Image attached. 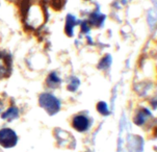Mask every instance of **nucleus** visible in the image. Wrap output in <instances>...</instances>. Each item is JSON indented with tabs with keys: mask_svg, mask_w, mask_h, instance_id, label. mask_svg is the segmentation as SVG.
<instances>
[{
	"mask_svg": "<svg viewBox=\"0 0 157 152\" xmlns=\"http://www.w3.org/2000/svg\"><path fill=\"white\" fill-rule=\"evenodd\" d=\"M39 104L49 116L57 114L60 109V101L50 93H43L39 96Z\"/></svg>",
	"mask_w": 157,
	"mask_h": 152,
	"instance_id": "obj_1",
	"label": "nucleus"
},
{
	"mask_svg": "<svg viewBox=\"0 0 157 152\" xmlns=\"http://www.w3.org/2000/svg\"><path fill=\"white\" fill-rule=\"evenodd\" d=\"M18 143V137L16 132L10 128L0 129V145L4 148L15 147Z\"/></svg>",
	"mask_w": 157,
	"mask_h": 152,
	"instance_id": "obj_2",
	"label": "nucleus"
},
{
	"mask_svg": "<svg viewBox=\"0 0 157 152\" xmlns=\"http://www.w3.org/2000/svg\"><path fill=\"white\" fill-rule=\"evenodd\" d=\"M0 60H2V63L0 64V78L9 77L12 73V55L9 52L1 50Z\"/></svg>",
	"mask_w": 157,
	"mask_h": 152,
	"instance_id": "obj_3",
	"label": "nucleus"
},
{
	"mask_svg": "<svg viewBox=\"0 0 157 152\" xmlns=\"http://www.w3.org/2000/svg\"><path fill=\"white\" fill-rule=\"evenodd\" d=\"M90 119L83 115H76L72 119V126L73 128L79 132H84L90 127Z\"/></svg>",
	"mask_w": 157,
	"mask_h": 152,
	"instance_id": "obj_4",
	"label": "nucleus"
},
{
	"mask_svg": "<svg viewBox=\"0 0 157 152\" xmlns=\"http://www.w3.org/2000/svg\"><path fill=\"white\" fill-rule=\"evenodd\" d=\"M63 133H65L63 130H60L58 128L55 129V138H56V141H57V145L60 146V147H63V146H65V145H68V148L73 149V147L71 146V141L72 142H75V141H74L72 134H69L67 138H65Z\"/></svg>",
	"mask_w": 157,
	"mask_h": 152,
	"instance_id": "obj_5",
	"label": "nucleus"
},
{
	"mask_svg": "<svg viewBox=\"0 0 157 152\" xmlns=\"http://www.w3.org/2000/svg\"><path fill=\"white\" fill-rule=\"evenodd\" d=\"M60 82H62V80H60L56 72H51L46 79V84L50 89H56L60 86Z\"/></svg>",
	"mask_w": 157,
	"mask_h": 152,
	"instance_id": "obj_6",
	"label": "nucleus"
},
{
	"mask_svg": "<svg viewBox=\"0 0 157 152\" xmlns=\"http://www.w3.org/2000/svg\"><path fill=\"white\" fill-rule=\"evenodd\" d=\"M77 20L73 15L69 14L66 19V26H65V33L68 37H73V28L76 25Z\"/></svg>",
	"mask_w": 157,
	"mask_h": 152,
	"instance_id": "obj_7",
	"label": "nucleus"
},
{
	"mask_svg": "<svg viewBox=\"0 0 157 152\" xmlns=\"http://www.w3.org/2000/svg\"><path fill=\"white\" fill-rule=\"evenodd\" d=\"M1 118L3 120H6V121H13V120L19 118V109L16 106H10L9 109H6L2 114Z\"/></svg>",
	"mask_w": 157,
	"mask_h": 152,
	"instance_id": "obj_8",
	"label": "nucleus"
},
{
	"mask_svg": "<svg viewBox=\"0 0 157 152\" xmlns=\"http://www.w3.org/2000/svg\"><path fill=\"white\" fill-rule=\"evenodd\" d=\"M104 19H105L104 15L98 14V13H94V14L90 15V23L92 24V25H95V26H100L101 24L103 23Z\"/></svg>",
	"mask_w": 157,
	"mask_h": 152,
	"instance_id": "obj_9",
	"label": "nucleus"
},
{
	"mask_svg": "<svg viewBox=\"0 0 157 152\" xmlns=\"http://www.w3.org/2000/svg\"><path fill=\"white\" fill-rule=\"evenodd\" d=\"M146 115H150V113L147 111V109H142V111H140L137 113L136 115V117H135V119H134V122H135V124H137V125H142L144 122H145V120H146Z\"/></svg>",
	"mask_w": 157,
	"mask_h": 152,
	"instance_id": "obj_10",
	"label": "nucleus"
},
{
	"mask_svg": "<svg viewBox=\"0 0 157 152\" xmlns=\"http://www.w3.org/2000/svg\"><path fill=\"white\" fill-rule=\"evenodd\" d=\"M97 109H98V111H99L101 115H103V116H106V115L109 114L107 104H106L105 102H103V101H100V102L97 104Z\"/></svg>",
	"mask_w": 157,
	"mask_h": 152,
	"instance_id": "obj_11",
	"label": "nucleus"
},
{
	"mask_svg": "<svg viewBox=\"0 0 157 152\" xmlns=\"http://www.w3.org/2000/svg\"><path fill=\"white\" fill-rule=\"evenodd\" d=\"M79 86V80L76 78V77H72L71 80H70V84L68 86V90L69 91H72V92H75L77 90V88Z\"/></svg>",
	"mask_w": 157,
	"mask_h": 152,
	"instance_id": "obj_12",
	"label": "nucleus"
},
{
	"mask_svg": "<svg viewBox=\"0 0 157 152\" xmlns=\"http://www.w3.org/2000/svg\"><path fill=\"white\" fill-rule=\"evenodd\" d=\"M65 2H66V0H51V6L54 10H59L63 6Z\"/></svg>",
	"mask_w": 157,
	"mask_h": 152,
	"instance_id": "obj_13",
	"label": "nucleus"
},
{
	"mask_svg": "<svg viewBox=\"0 0 157 152\" xmlns=\"http://www.w3.org/2000/svg\"><path fill=\"white\" fill-rule=\"evenodd\" d=\"M103 65H105L104 67H107L110 65V57H106L101 60V63L99 64V68H102Z\"/></svg>",
	"mask_w": 157,
	"mask_h": 152,
	"instance_id": "obj_14",
	"label": "nucleus"
},
{
	"mask_svg": "<svg viewBox=\"0 0 157 152\" xmlns=\"http://www.w3.org/2000/svg\"><path fill=\"white\" fill-rule=\"evenodd\" d=\"M3 102H2V101L1 100H0V113H1V111H3Z\"/></svg>",
	"mask_w": 157,
	"mask_h": 152,
	"instance_id": "obj_15",
	"label": "nucleus"
},
{
	"mask_svg": "<svg viewBox=\"0 0 157 152\" xmlns=\"http://www.w3.org/2000/svg\"><path fill=\"white\" fill-rule=\"evenodd\" d=\"M0 152H3V151H2V149H0Z\"/></svg>",
	"mask_w": 157,
	"mask_h": 152,
	"instance_id": "obj_16",
	"label": "nucleus"
}]
</instances>
